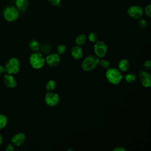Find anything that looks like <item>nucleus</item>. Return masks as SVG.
<instances>
[{"instance_id": "obj_1", "label": "nucleus", "mask_w": 151, "mask_h": 151, "mask_svg": "<svg viewBox=\"0 0 151 151\" xmlns=\"http://www.w3.org/2000/svg\"><path fill=\"white\" fill-rule=\"evenodd\" d=\"M106 77L109 83L115 85L119 84L123 78L121 71L116 68L110 67L106 72Z\"/></svg>"}, {"instance_id": "obj_2", "label": "nucleus", "mask_w": 151, "mask_h": 151, "mask_svg": "<svg viewBox=\"0 0 151 151\" xmlns=\"http://www.w3.org/2000/svg\"><path fill=\"white\" fill-rule=\"evenodd\" d=\"M29 61L32 68L34 69H40L44 66L45 59L42 53L36 51L30 55Z\"/></svg>"}, {"instance_id": "obj_3", "label": "nucleus", "mask_w": 151, "mask_h": 151, "mask_svg": "<svg viewBox=\"0 0 151 151\" xmlns=\"http://www.w3.org/2000/svg\"><path fill=\"white\" fill-rule=\"evenodd\" d=\"M99 58L96 55H88L85 58L81 64V68L84 71H89L95 68L99 63Z\"/></svg>"}, {"instance_id": "obj_4", "label": "nucleus", "mask_w": 151, "mask_h": 151, "mask_svg": "<svg viewBox=\"0 0 151 151\" xmlns=\"http://www.w3.org/2000/svg\"><path fill=\"white\" fill-rule=\"evenodd\" d=\"M4 67L5 71L8 74H15L20 70V61L18 58L12 57L6 61Z\"/></svg>"}, {"instance_id": "obj_5", "label": "nucleus", "mask_w": 151, "mask_h": 151, "mask_svg": "<svg viewBox=\"0 0 151 151\" xmlns=\"http://www.w3.org/2000/svg\"><path fill=\"white\" fill-rule=\"evenodd\" d=\"M45 103L50 107H54L58 104L60 99L59 95L53 91H48L44 97Z\"/></svg>"}, {"instance_id": "obj_6", "label": "nucleus", "mask_w": 151, "mask_h": 151, "mask_svg": "<svg viewBox=\"0 0 151 151\" xmlns=\"http://www.w3.org/2000/svg\"><path fill=\"white\" fill-rule=\"evenodd\" d=\"M107 51V45L103 41H97L94 45V51L95 54L99 58L105 56Z\"/></svg>"}, {"instance_id": "obj_7", "label": "nucleus", "mask_w": 151, "mask_h": 151, "mask_svg": "<svg viewBox=\"0 0 151 151\" xmlns=\"http://www.w3.org/2000/svg\"><path fill=\"white\" fill-rule=\"evenodd\" d=\"M18 16L19 12L17 9L14 6L7 7L4 11V17L9 22L15 21L18 18Z\"/></svg>"}, {"instance_id": "obj_8", "label": "nucleus", "mask_w": 151, "mask_h": 151, "mask_svg": "<svg viewBox=\"0 0 151 151\" xmlns=\"http://www.w3.org/2000/svg\"><path fill=\"white\" fill-rule=\"evenodd\" d=\"M129 15L134 19H140L143 15V9L138 5H133L130 6L127 9Z\"/></svg>"}, {"instance_id": "obj_9", "label": "nucleus", "mask_w": 151, "mask_h": 151, "mask_svg": "<svg viewBox=\"0 0 151 151\" xmlns=\"http://www.w3.org/2000/svg\"><path fill=\"white\" fill-rule=\"evenodd\" d=\"M45 59V63L47 64V65L51 67L57 66L60 63L61 61L60 55L56 53L48 54Z\"/></svg>"}, {"instance_id": "obj_10", "label": "nucleus", "mask_w": 151, "mask_h": 151, "mask_svg": "<svg viewBox=\"0 0 151 151\" xmlns=\"http://www.w3.org/2000/svg\"><path fill=\"white\" fill-rule=\"evenodd\" d=\"M139 80L145 87H149L151 85V76L147 71H139Z\"/></svg>"}, {"instance_id": "obj_11", "label": "nucleus", "mask_w": 151, "mask_h": 151, "mask_svg": "<svg viewBox=\"0 0 151 151\" xmlns=\"http://www.w3.org/2000/svg\"><path fill=\"white\" fill-rule=\"evenodd\" d=\"M25 135L22 132H19L12 136L11 139V142L13 145L16 146L17 147H19L24 144V143L25 141Z\"/></svg>"}, {"instance_id": "obj_12", "label": "nucleus", "mask_w": 151, "mask_h": 151, "mask_svg": "<svg viewBox=\"0 0 151 151\" xmlns=\"http://www.w3.org/2000/svg\"><path fill=\"white\" fill-rule=\"evenodd\" d=\"M3 80L5 85L8 88H14L17 85V81L12 74H8L5 75L4 76Z\"/></svg>"}, {"instance_id": "obj_13", "label": "nucleus", "mask_w": 151, "mask_h": 151, "mask_svg": "<svg viewBox=\"0 0 151 151\" xmlns=\"http://www.w3.org/2000/svg\"><path fill=\"white\" fill-rule=\"evenodd\" d=\"M71 54L74 59L78 60L83 55V50L80 45H76L71 48Z\"/></svg>"}, {"instance_id": "obj_14", "label": "nucleus", "mask_w": 151, "mask_h": 151, "mask_svg": "<svg viewBox=\"0 0 151 151\" xmlns=\"http://www.w3.org/2000/svg\"><path fill=\"white\" fill-rule=\"evenodd\" d=\"M130 67V63L129 60L126 58L122 59L118 63L119 70L121 71H127Z\"/></svg>"}, {"instance_id": "obj_15", "label": "nucleus", "mask_w": 151, "mask_h": 151, "mask_svg": "<svg viewBox=\"0 0 151 151\" xmlns=\"http://www.w3.org/2000/svg\"><path fill=\"white\" fill-rule=\"evenodd\" d=\"M15 3L17 8L21 11H25L27 9L29 5L28 0H16Z\"/></svg>"}, {"instance_id": "obj_16", "label": "nucleus", "mask_w": 151, "mask_h": 151, "mask_svg": "<svg viewBox=\"0 0 151 151\" xmlns=\"http://www.w3.org/2000/svg\"><path fill=\"white\" fill-rule=\"evenodd\" d=\"M29 47L30 49L33 51H38L40 50V45L38 42L35 40H32L29 42Z\"/></svg>"}, {"instance_id": "obj_17", "label": "nucleus", "mask_w": 151, "mask_h": 151, "mask_svg": "<svg viewBox=\"0 0 151 151\" xmlns=\"http://www.w3.org/2000/svg\"><path fill=\"white\" fill-rule=\"evenodd\" d=\"M86 36L83 34H81L76 38V42L78 45H82L86 43Z\"/></svg>"}, {"instance_id": "obj_18", "label": "nucleus", "mask_w": 151, "mask_h": 151, "mask_svg": "<svg viewBox=\"0 0 151 151\" xmlns=\"http://www.w3.org/2000/svg\"><path fill=\"white\" fill-rule=\"evenodd\" d=\"M125 80L130 83H134L137 80V76L134 73H130L125 76Z\"/></svg>"}, {"instance_id": "obj_19", "label": "nucleus", "mask_w": 151, "mask_h": 151, "mask_svg": "<svg viewBox=\"0 0 151 151\" xmlns=\"http://www.w3.org/2000/svg\"><path fill=\"white\" fill-rule=\"evenodd\" d=\"M56 87V82L54 80H49L46 85H45V88L48 91H53Z\"/></svg>"}, {"instance_id": "obj_20", "label": "nucleus", "mask_w": 151, "mask_h": 151, "mask_svg": "<svg viewBox=\"0 0 151 151\" xmlns=\"http://www.w3.org/2000/svg\"><path fill=\"white\" fill-rule=\"evenodd\" d=\"M8 123L7 117L3 114L0 113V130L4 129Z\"/></svg>"}, {"instance_id": "obj_21", "label": "nucleus", "mask_w": 151, "mask_h": 151, "mask_svg": "<svg viewBox=\"0 0 151 151\" xmlns=\"http://www.w3.org/2000/svg\"><path fill=\"white\" fill-rule=\"evenodd\" d=\"M88 39L91 42L95 43L98 41V35L96 32H91L88 35Z\"/></svg>"}, {"instance_id": "obj_22", "label": "nucleus", "mask_w": 151, "mask_h": 151, "mask_svg": "<svg viewBox=\"0 0 151 151\" xmlns=\"http://www.w3.org/2000/svg\"><path fill=\"white\" fill-rule=\"evenodd\" d=\"M99 64L100 65V66L103 68H108L110 66V63L109 60L104 59L99 60Z\"/></svg>"}, {"instance_id": "obj_23", "label": "nucleus", "mask_w": 151, "mask_h": 151, "mask_svg": "<svg viewBox=\"0 0 151 151\" xmlns=\"http://www.w3.org/2000/svg\"><path fill=\"white\" fill-rule=\"evenodd\" d=\"M57 52L59 54H63L65 52L66 47L64 44H60L57 46Z\"/></svg>"}, {"instance_id": "obj_24", "label": "nucleus", "mask_w": 151, "mask_h": 151, "mask_svg": "<svg viewBox=\"0 0 151 151\" xmlns=\"http://www.w3.org/2000/svg\"><path fill=\"white\" fill-rule=\"evenodd\" d=\"M143 67L145 71H149L151 69V61L150 60L145 61L143 64Z\"/></svg>"}, {"instance_id": "obj_25", "label": "nucleus", "mask_w": 151, "mask_h": 151, "mask_svg": "<svg viewBox=\"0 0 151 151\" xmlns=\"http://www.w3.org/2000/svg\"><path fill=\"white\" fill-rule=\"evenodd\" d=\"M40 48H41V50L44 53H48L51 51V47L48 44H44L40 47Z\"/></svg>"}, {"instance_id": "obj_26", "label": "nucleus", "mask_w": 151, "mask_h": 151, "mask_svg": "<svg viewBox=\"0 0 151 151\" xmlns=\"http://www.w3.org/2000/svg\"><path fill=\"white\" fill-rule=\"evenodd\" d=\"M138 25L141 28H145L147 27V23L145 19H140L138 21Z\"/></svg>"}, {"instance_id": "obj_27", "label": "nucleus", "mask_w": 151, "mask_h": 151, "mask_svg": "<svg viewBox=\"0 0 151 151\" xmlns=\"http://www.w3.org/2000/svg\"><path fill=\"white\" fill-rule=\"evenodd\" d=\"M145 12L148 17H150V16H151V5L150 4L146 6L145 9Z\"/></svg>"}, {"instance_id": "obj_28", "label": "nucleus", "mask_w": 151, "mask_h": 151, "mask_svg": "<svg viewBox=\"0 0 151 151\" xmlns=\"http://www.w3.org/2000/svg\"><path fill=\"white\" fill-rule=\"evenodd\" d=\"M14 150H15V148L12 144H8L5 148L6 151H14Z\"/></svg>"}, {"instance_id": "obj_29", "label": "nucleus", "mask_w": 151, "mask_h": 151, "mask_svg": "<svg viewBox=\"0 0 151 151\" xmlns=\"http://www.w3.org/2000/svg\"><path fill=\"white\" fill-rule=\"evenodd\" d=\"M61 0H48L49 2L53 5H58Z\"/></svg>"}, {"instance_id": "obj_30", "label": "nucleus", "mask_w": 151, "mask_h": 151, "mask_svg": "<svg viewBox=\"0 0 151 151\" xmlns=\"http://www.w3.org/2000/svg\"><path fill=\"white\" fill-rule=\"evenodd\" d=\"M126 149H124V147H122V146H118V147H116L113 149V151H126Z\"/></svg>"}, {"instance_id": "obj_31", "label": "nucleus", "mask_w": 151, "mask_h": 151, "mask_svg": "<svg viewBox=\"0 0 151 151\" xmlns=\"http://www.w3.org/2000/svg\"><path fill=\"white\" fill-rule=\"evenodd\" d=\"M5 71V67H4L3 65H0V74L4 73Z\"/></svg>"}, {"instance_id": "obj_32", "label": "nucleus", "mask_w": 151, "mask_h": 151, "mask_svg": "<svg viewBox=\"0 0 151 151\" xmlns=\"http://www.w3.org/2000/svg\"><path fill=\"white\" fill-rule=\"evenodd\" d=\"M2 143H3V137H2V136L0 134V147H1V145H2Z\"/></svg>"}]
</instances>
